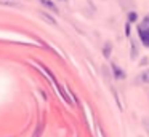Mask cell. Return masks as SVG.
Returning a JSON list of instances; mask_svg holds the SVG:
<instances>
[{
	"label": "cell",
	"mask_w": 149,
	"mask_h": 137,
	"mask_svg": "<svg viewBox=\"0 0 149 137\" xmlns=\"http://www.w3.org/2000/svg\"><path fill=\"white\" fill-rule=\"evenodd\" d=\"M136 29H138V35H139V38H141V43L144 45V46H148V41H149V27H148V25H144L143 22H139V25Z\"/></svg>",
	"instance_id": "cell-1"
},
{
	"label": "cell",
	"mask_w": 149,
	"mask_h": 137,
	"mask_svg": "<svg viewBox=\"0 0 149 137\" xmlns=\"http://www.w3.org/2000/svg\"><path fill=\"white\" fill-rule=\"evenodd\" d=\"M39 2H40V5L45 6V8L50 10V11H53V13H58L59 11L58 6H56V3L53 2V0H39Z\"/></svg>",
	"instance_id": "cell-2"
},
{
	"label": "cell",
	"mask_w": 149,
	"mask_h": 137,
	"mask_svg": "<svg viewBox=\"0 0 149 137\" xmlns=\"http://www.w3.org/2000/svg\"><path fill=\"white\" fill-rule=\"evenodd\" d=\"M111 69H112V75L116 76L117 80H123V78H125V72H123L117 64H111Z\"/></svg>",
	"instance_id": "cell-3"
},
{
	"label": "cell",
	"mask_w": 149,
	"mask_h": 137,
	"mask_svg": "<svg viewBox=\"0 0 149 137\" xmlns=\"http://www.w3.org/2000/svg\"><path fill=\"white\" fill-rule=\"evenodd\" d=\"M111 51H112V43L111 41H107V43H104V48H103V54L106 59H109L111 57Z\"/></svg>",
	"instance_id": "cell-4"
},
{
	"label": "cell",
	"mask_w": 149,
	"mask_h": 137,
	"mask_svg": "<svg viewBox=\"0 0 149 137\" xmlns=\"http://www.w3.org/2000/svg\"><path fill=\"white\" fill-rule=\"evenodd\" d=\"M138 56V46H136V41L132 40V59H136Z\"/></svg>",
	"instance_id": "cell-5"
},
{
	"label": "cell",
	"mask_w": 149,
	"mask_h": 137,
	"mask_svg": "<svg viewBox=\"0 0 149 137\" xmlns=\"http://www.w3.org/2000/svg\"><path fill=\"white\" fill-rule=\"evenodd\" d=\"M139 78H141V81L143 83H149V69L148 70H144V72L139 75Z\"/></svg>",
	"instance_id": "cell-6"
},
{
	"label": "cell",
	"mask_w": 149,
	"mask_h": 137,
	"mask_svg": "<svg viewBox=\"0 0 149 137\" xmlns=\"http://www.w3.org/2000/svg\"><path fill=\"white\" fill-rule=\"evenodd\" d=\"M136 19H138V14H136L135 11H132V13L128 14V21H130V22H133V21H136Z\"/></svg>",
	"instance_id": "cell-7"
},
{
	"label": "cell",
	"mask_w": 149,
	"mask_h": 137,
	"mask_svg": "<svg viewBox=\"0 0 149 137\" xmlns=\"http://www.w3.org/2000/svg\"><path fill=\"white\" fill-rule=\"evenodd\" d=\"M141 22H143L144 25H148V27H149V13L144 16V18H143V21H141Z\"/></svg>",
	"instance_id": "cell-8"
},
{
	"label": "cell",
	"mask_w": 149,
	"mask_h": 137,
	"mask_svg": "<svg viewBox=\"0 0 149 137\" xmlns=\"http://www.w3.org/2000/svg\"><path fill=\"white\" fill-rule=\"evenodd\" d=\"M42 18H45L47 21H50V22H52V24H55V19H52V18H50L48 14H47V13H42Z\"/></svg>",
	"instance_id": "cell-9"
},
{
	"label": "cell",
	"mask_w": 149,
	"mask_h": 137,
	"mask_svg": "<svg viewBox=\"0 0 149 137\" xmlns=\"http://www.w3.org/2000/svg\"><path fill=\"white\" fill-rule=\"evenodd\" d=\"M125 34L130 35V22H127V25H125Z\"/></svg>",
	"instance_id": "cell-10"
},
{
	"label": "cell",
	"mask_w": 149,
	"mask_h": 137,
	"mask_svg": "<svg viewBox=\"0 0 149 137\" xmlns=\"http://www.w3.org/2000/svg\"><path fill=\"white\" fill-rule=\"evenodd\" d=\"M59 2H66V0H59Z\"/></svg>",
	"instance_id": "cell-11"
},
{
	"label": "cell",
	"mask_w": 149,
	"mask_h": 137,
	"mask_svg": "<svg viewBox=\"0 0 149 137\" xmlns=\"http://www.w3.org/2000/svg\"><path fill=\"white\" fill-rule=\"evenodd\" d=\"M148 48H149V41H148Z\"/></svg>",
	"instance_id": "cell-12"
}]
</instances>
